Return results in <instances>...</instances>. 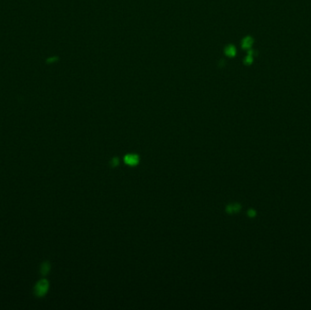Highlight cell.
Segmentation results:
<instances>
[{"label":"cell","mask_w":311,"mask_h":310,"mask_svg":"<svg viewBox=\"0 0 311 310\" xmlns=\"http://www.w3.org/2000/svg\"><path fill=\"white\" fill-rule=\"evenodd\" d=\"M48 286L49 284L47 282L46 279H42L39 282H37V284L35 286V294L37 297H43L46 295V293L48 290Z\"/></svg>","instance_id":"obj_1"},{"label":"cell","mask_w":311,"mask_h":310,"mask_svg":"<svg viewBox=\"0 0 311 310\" xmlns=\"http://www.w3.org/2000/svg\"><path fill=\"white\" fill-rule=\"evenodd\" d=\"M138 157L135 154H129L125 157V162L129 166H136L138 163Z\"/></svg>","instance_id":"obj_2"},{"label":"cell","mask_w":311,"mask_h":310,"mask_svg":"<svg viewBox=\"0 0 311 310\" xmlns=\"http://www.w3.org/2000/svg\"><path fill=\"white\" fill-rule=\"evenodd\" d=\"M253 38L251 36H246L242 40V47L244 49H249L253 45Z\"/></svg>","instance_id":"obj_3"},{"label":"cell","mask_w":311,"mask_h":310,"mask_svg":"<svg viewBox=\"0 0 311 310\" xmlns=\"http://www.w3.org/2000/svg\"><path fill=\"white\" fill-rule=\"evenodd\" d=\"M236 52H237V50H236L235 46H227L226 49H225L226 55H227L228 57H235V56H236Z\"/></svg>","instance_id":"obj_4"},{"label":"cell","mask_w":311,"mask_h":310,"mask_svg":"<svg viewBox=\"0 0 311 310\" xmlns=\"http://www.w3.org/2000/svg\"><path fill=\"white\" fill-rule=\"evenodd\" d=\"M50 270V264L48 262H45L42 264L41 268H40V272L42 275H46Z\"/></svg>","instance_id":"obj_5"},{"label":"cell","mask_w":311,"mask_h":310,"mask_svg":"<svg viewBox=\"0 0 311 310\" xmlns=\"http://www.w3.org/2000/svg\"><path fill=\"white\" fill-rule=\"evenodd\" d=\"M239 209H240V206L239 204H232L227 207V211L228 213H235V212H238Z\"/></svg>","instance_id":"obj_6"},{"label":"cell","mask_w":311,"mask_h":310,"mask_svg":"<svg viewBox=\"0 0 311 310\" xmlns=\"http://www.w3.org/2000/svg\"><path fill=\"white\" fill-rule=\"evenodd\" d=\"M111 164H112V166H117V165H118V159H117V157L113 158L112 161H111Z\"/></svg>","instance_id":"obj_7"}]
</instances>
